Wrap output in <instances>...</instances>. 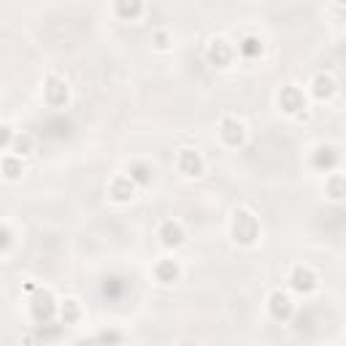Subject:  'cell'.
I'll return each instance as SVG.
<instances>
[{
    "label": "cell",
    "instance_id": "obj_12",
    "mask_svg": "<svg viewBox=\"0 0 346 346\" xmlns=\"http://www.w3.org/2000/svg\"><path fill=\"white\" fill-rule=\"evenodd\" d=\"M6 130H8V127H0V141H6V138H8V133H6Z\"/></svg>",
    "mask_w": 346,
    "mask_h": 346
},
{
    "label": "cell",
    "instance_id": "obj_4",
    "mask_svg": "<svg viewBox=\"0 0 346 346\" xmlns=\"http://www.w3.org/2000/svg\"><path fill=\"white\" fill-rule=\"evenodd\" d=\"M211 60H214V62H225L227 60V49H225V44L222 41H214V46H211Z\"/></svg>",
    "mask_w": 346,
    "mask_h": 346
},
{
    "label": "cell",
    "instance_id": "obj_2",
    "mask_svg": "<svg viewBox=\"0 0 346 346\" xmlns=\"http://www.w3.org/2000/svg\"><path fill=\"white\" fill-rule=\"evenodd\" d=\"M181 168H184L189 176H195V173L200 170V160H198L195 152H184V155H181Z\"/></svg>",
    "mask_w": 346,
    "mask_h": 346
},
{
    "label": "cell",
    "instance_id": "obj_9",
    "mask_svg": "<svg viewBox=\"0 0 346 346\" xmlns=\"http://www.w3.org/2000/svg\"><path fill=\"white\" fill-rule=\"evenodd\" d=\"M330 92H333L330 79H316V95H330Z\"/></svg>",
    "mask_w": 346,
    "mask_h": 346
},
{
    "label": "cell",
    "instance_id": "obj_1",
    "mask_svg": "<svg viewBox=\"0 0 346 346\" xmlns=\"http://www.w3.org/2000/svg\"><path fill=\"white\" fill-rule=\"evenodd\" d=\"M225 138H227L230 143H238V141L244 138V127H241L238 122L227 119V122H225Z\"/></svg>",
    "mask_w": 346,
    "mask_h": 346
},
{
    "label": "cell",
    "instance_id": "obj_5",
    "mask_svg": "<svg viewBox=\"0 0 346 346\" xmlns=\"http://www.w3.org/2000/svg\"><path fill=\"white\" fill-rule=\"evenodd\" d=\"M295 287H297V290H311V287H314V282H311V273L297 271V273H295Z\"/></svg>",
    "mask_w": 346,
    "mask_h": 346
},
{
    "label": "cell",
    "instance_id": "obj_6",
    "mask_svg": "<svg viewBox=\"0 0 346 346\" xmlns=\"http://www.w3.org/2000/svg\"><path fill=\"white\" fill-rule=\"evenodd\" d=\"M138 8H141V0H119V11H122L124 16L138 14Z\"/></svg>",
    "mask_w": 346,
    "mask_h": 346
},
{
    "label": "cell",
    "instance_id": "obj_8",
    "mask_svg": "<svg viewBox=\"0 0 346 346\" xmlns=\"http://www.w3.org/2000/svg\"><path fill=\"white\" fill-rule=\"evenodd\" d=\"M181 241V230L176 225H165V244H179Z\"/></svg>",
    "mask_w": 346,
    "mask_h": 346
},
{
    "label": "cell",
    "instance_id": "obj_7",
    "mask_svg": "<svg viewBox=\"0 0 346 346\" xmlns=\"http://www.w3.org/2000/svg\"><path fill=\"white\" fill-rule=\"evenodd\" d=\"M114 192H117L119 200H124V198H130L133 184H130V181H117V184H114Z\"/></svg>",
    "mask_w": 346,
    "mask_h": 346
},
{
    "label": "cell",
    "instance_id": "obj_11",
    "mask_svg": "<svg viewBox=\"0 0 346 346\" xmlns=\"http://www.w3.org/2000/svg\"><path fill=\"white\" fill-rule=\"evenodd\" d=\"M6 170H8V176H11V179H14V176H19V165H16L14 160H8V162H6Z\"/></svg>",
    "mask_w": 346,
    "mask_h": 346
},
{
    "label": "cell",
    "instance_id": "obj_10",
    "mask_svg": "<svg viewBox=\"0 0 346 346\" xmlns=\"http://www.w3.org/2000/svg\"><path fill=\"white\" fill-rule=\"evenodd\" d=\"M160 276H162V278H176V265L162 263V265H160Z\"/></svg>",
    "mask_w": 346,
    "mask_h": 346
},
{
    "label": "cell",
    "instance_id": "obj_3",
    "mask_svg": "<svg viewBox=\"0 0 346 346\" xmlns=\"http://www.w3.org/2000/svg\"><path fill=\"white\" fill-rule=\"evenodd\" d=\"M273 314L276 316H287V314H290V297L273 295Z\"/></svg>",
    "mask_w": 346,
    "mask_h": 346
}]
</instances>
